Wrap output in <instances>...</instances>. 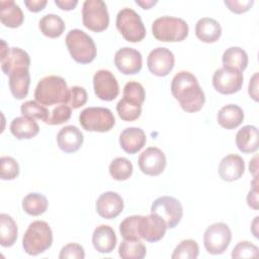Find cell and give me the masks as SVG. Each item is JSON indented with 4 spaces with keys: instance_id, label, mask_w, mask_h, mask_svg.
<instances>
[{
    "instance_id": "8992f818",
    "label": "cell",
    "mask_w": 259,
    "mask_h": 259,
    "mask_svg": "<svg viewBox=\"0 0 259 259\" xmlns=\"http://www.w3.org/2000/svg\"><path fill=\"white\" fill-rule=\"evenodd\" d=\"M116 28L130 42H139L146 36V27L141 16L132 8H122L116 15Z\"/></svg>"
},
{
    "instance_id": "6da1fadb",
    "label": "cell",
    "mask_w": 259,
    "mask_h": 259,
    "mask_svg": "<svg viewBox=\"0 0 259 259\" xmlns=\"http://www.w3.org/2000/svg\"><path fill=\"white\" fill-rule=\"evenodd\" d=\"M171 93L186 112L199 111L205 102L204 92L196 77L187 71H180L173 77Z\"/></svg>"
},
{
    "instance_id": "4fadbf2b",
    "label": "cell",
    "mask_w": 259,
    "mask_h": 259,
    "mask_svg": "<svg viewBox=\"0 0 259 259\" xmlns=\"http://www.w3.org/2000/svg\"><path fill=\"white\" fill-rule=\"evenodd\" d=\"M140 170L149 176H158L165 170L167 160L164 152L156 147H149L139 156Z\"/></svg>"
},
{
    "instance_id": "b9f144b4",
    "label": "cell",
    "mask_w": 259,
    "mask_h": 259,
    "mask_svg": "<svg viewBox=\"0 0 259 259\" xmlns=\"http://www.w3.org/2000/svg\"><path fill=\"white\" fill-rule=\"evenodd\" d=\"M258 247L251 242H239L232 251V258H253L258 256Z\"/></svg>"
},
{
    "instance_id": "f6af8a7d",
    "label": "cell",
    "mask_w": 259,
    "mask_h": 259,
    "mask_svg": "<svg viewBox=\"0 0 259 259\" xmlns=\"http://www.w3.org/2000/svg\"><path fill=\"white\" fill-rule=\"evenodd\" d=\"M225 5L234 13L241 14L247 12L254 4L253 0H225Z\"/></svg>"
},
{
    "instance_id": "9a60e30c",
    "label": "cell",
    "mask_w": 259,
    "mask_h": 259,
    "mask_svg": "<svg viewBox=\"0 0 259 259\" xmlns=\"http://www.w3.org/2000/svg\"><path fill=\"white\" fill-rule=\"evenodd\" d=\"M167 230L165 221L156 213L149 215H140L139 235L141 239L154 243L164 238Z\"/></svg>"
},
{
    "instance_id": "7c38bea8",
    "label": "cell",
    "mask_w": 259,
    "mask_h": 259,
    "mask_svg": "<svg viewBox=\"0 0 259 259\" xmlns=\"http://www.w3.org/2000/svg\"><path fill=\"white\" fill-rule=\"evenodd\" d=\"M95 95L104 101L115 99L119 93V86L115 76L108 70H98L93 76Z\"/></svg>"
},
{
    "instance_id": "d6a6232c",
    "label": "cell",
    "mask_w": 259,
    "mask_h": 259,
    "mask_svg": "<svg viewBox=\"0 0 259 259\" xmlns=\"http://www.w3.org/2000/svg\"><path fill=\"white\" fill-rule=\"evenodd\" d=\"M147 254V248L141 240L123 239L118 247V255L122 259H143Z\"/></svg>"
},
{
    "instance_id": "cb8c5ba5",
    "label": "cell",
    "mask_w": 259,
    "mask_h": 259,
    "mask_svg": "<svg viewBox=\"0 0 259 259\" xmlns=\"http://www.w3.org/2000/svg\"><path fill=\"white\" fill-rule=\"evenodd\" d=\"M259 132L255 125H245L236 135V146L240 152L245 154L254 153L259 146Z\"/></svg>"
},
{
    "instance_id": "2e32d148",
    "label": "cell",
    "mask_w": 259,
    "mask_h": 259,
    "mask_svg": "<svg viewBox=\"0 0 259 259\" xmlns=\"http://www.w3.org/2000/svg\"><path fill=\"white\" fill-rule=\"evenodd\" d=\"M114 65L120 73L124 75H135L142 69V54L133 48H121L114 55Z\"/></svg>"
},
{
    "instance_id": "c3c4849f",
    "label": "cell",
    "mask_w": 259,
    "mask_h": 259,
    "mask_svg": "<svg viewBox=\"0 0 259 259\" xmlns=\"http://www.w3.org/2000/svg\"><path fill=\"white\" fill-rule=\"evenodd\" d=\"M248 92L250 97L254 100V101H258V73L256 72L250 79L249 82V88H248Z\"/></svg>"
},
{
    "instance_id": "e0dca14e",
    "label": "cell",
    "mask_w": 259,
    "mask_h": 259,
    "mask_svg": "<svg viewBox=\"0 0 259 259\" xmlns=\"http://www.w3.org/2000/svg\"><path fill=\"white\" fill-rule=\"evenodd\" d=\"M122 210L123 200L117 192L106 191L96 200V211L103 219H115Z\"/></svg>"
},
{
    "instance_id": "83f0119b",
    "label": "cell",
    "mask_w": 259,
    "mask_h": 259,
    "mask_svg": "<svg viewBox=\"0 0 259 259\" xmlns=\"http://www.w3.org/2000/svg\"><path fill=\"white\" fill-rule=\"evenodd\" d=\"M218 123L227 130L238 127L244 120V111L237 104H228L223 106L217 115Z\"/></svg>"
},
{
    "instance_id": "f5cc1de1",
    "label": "cell",
    "mask_w": 259,
    "mask_h": 259,
    "mask_svg": "<svg viewBox=\"0 0 259 259\" xmlns=\"http://www.w3.org/2000/svg\"><path fill=\"white\" fill-rule=\"evenodd\" d=\"M258 217H256L255 218V220H254V222L252 223V228H251V230H252V232H253V234H254V236L256 237V238H258V233L255 231V229L257 228V224H258Z\"/></svg>"
},
{
    "instance_id": "3957f363",
    "label": "cell",
    "mask_w": 259,
    "mask_h": 259,
    "mask_svg": "<svg viewBox=\"0 0 259 259\" xmlns=\"http://www.w3.org/2000/svg\"><path fill=\"white\" fill-rule=\"evenodd\" d=\"M53 232L50 225L44 221L32 222L22 238V247L25 253L36 256L51 248Z\"/></svg>"
},
{
    "instance_id": "1f68e13d",
    "label": "cell",
    "mask_w": 259,
    "mask_h": 259,
    "mask_svg": "<svg viewBox=\"0 0 259 259\" xmlns=\"http://www.w3.org/2000/svg\"><path fill=\"white\" fill-rule=\"evenodd\" d=\"M48 199L47 197L38 192H31L24 196L22 199V208L23 210L33 217L42 214L48 209Z\"/></svg>"
},
{
    "instance_id": "ba28073f",
    "label": "cell",
    "mask_w": 259,
    "mask_h": 259,
    "mask_svg": "<svg viewBox=\"0 0 259 259\" xmlns=\"http://www.w3.org/2000/svg\"><path fill=\"white\" fill-rule=\"evenodd\" d=\"M82 21L86 28L101 32L109 25V14L102 0H86L82 7Z\"/></svg>"
},
{
    "instance_id": "7bdbcfd3",
    "label": "cell",
    "mask_w": 259,
    "mask_h": 259,
    "mask_svg": "<svg viewBox=\"0 0 259 259\" xmlns=\"http://www.w3.org/2000/svg\"><path fill=\"white\" fill-rule=\"evenodd\" d=\"M72 115V108L67 104H61L53 109L47 121L48 124L58 125L67 122Z\"/></svg>"
},
{
    "instance_id": "277c9868",
    "label": "cell",
    "mask_w": 259,
    "mask_h": 259,
    "mask_svg": "<svg viewBox=\"0 0 259 259\" xmlns=\"http://www.w3.org/2000/svg\"><path fill=\"white\" fill-rule=\"evenodd\" d=\"M66 46L72 59L79 64H89L96 58L94 40L81 29H71L67 33Z\"/></svg>"
},
{
    "instance_id": "7402d4cb",
    "label": "cell",
    "mask_w": 259,
    "mask_h": 259,
    "mask_svg": "<svg viewBox=\"0 0 259 259\" xmlns=\"http://www.w3.org/2000/svg\"><path fill=\"white\" fill-rule=\"evenodd\" d=\"M29 68H17L12 71L9 76V89L16 99H23L28 94L30 84Z\"/></svg>"
},
{
    "instance_id": "f907efd6",
    "label": "cell",
    "mask_w": 259,
    "mask_h": 259,
    "mask_svg": "<svg viewBox=\"0 0 259 259\" xmlns=\"http://www.w3.org/2000/svg\"><path fill=\"white\" fill-rule=\"evenodd\" d=\"M257 156H255L251 161H250V164H249V170H250V173H252L254 176H257Z\"/></svg>"
},
{
    "instance_id": "7dc6e473",
    "label": "cell",
    "mask_w": 259,
    "mask_h": 259,
    "mask_svg": "<svg viewBox=\"0 0 259 259\" xmlns=\"http://www.w3.org/2000/svg\"><path fill=\"white\" fill-rule=\"evenodd\" d=\"M47 3V0H24V5L31 12L41 11L46 7Z\"/></svg>"
},
{
    "instance_id": "d590c367",
    "label": "cell",
    "mask_w": 259,
    "mask_h": 259,
    "mask_svg": "<svg viewBox=\"0 0 259 259\" xmlns=\"http://www.w3.org/2000/svg\"><path fill=\"white\" fill-rule=\"evenodd\" d=\"M20 111L24 116H28L32 119H40L46 123L51 114L46 106L34 100H28L21 104Z\"/></svg>"
},
{
    "instance_id": "74e56055",
    "label": "cell",
    "mask_w": 259,
    "mask_h": 259,
    "mask_svg": "<svg viewBox=\"0 0 259 259\" xmlns=\"http://www.w3.org/2000/svg\"><path fill=\"white\" fill-rule=\"evenodd\" d=\"M140 215H131L125 218L119 225V232L123 239L141 240L139 235Z\"/></svg>"
},
{
    "instance_id": "d6986e66",
    "label": "cell",
    "mask_w": 259,
    "mask_h": 259,
    "mask_svg": "<svg viewBox=\"0 0 259 259\" xmlns=\"http://www.w3.org/2000/svg\"><path fill=\"white\" fill-rule=\"evenodd\" d=\"M83 134L75 125H66L57 135L58 146L65 153L77 152L83 145Z\"/></svg>"
},
{
    "instance_id": "8d00e7d4",
    "label": "cell",
    "mask_w": 259,
    "mask_h": 259,
    "mask_svg": "<svg viewBox=\"0 0 259 259\" xmlns=\"http://www.w3.org/2000/svg\"><path fill=\"white\" fill-rule=\"evenodd\" d=\"M199 254L198 244L191 239L181 241L174 249L172 259H195Z\"/></svg>"
},
{
    "instance_id": "7a4b0ae2",
    "label": "cell",
    "mask_w": 259,
    "mask_h": 259,
    "mask_svg": "<svg viewBox=\"0 0 259 259\" xmlns=\"http://www.w3.org/2000/svg\"><path fill=\"white\" fill-rule=\"evenodd\" d=\"M69 88L64 78L60 76H47L39 80L34 90V99L45 106L57 103H67Z\"/></svg>"
},
{
    "instance_id": "44dd1931",
    "label": "cell",
    "mask_w": 259,
    "mask_h": 259,
    "mask_svg": "<svg viewBox=\"0 0 259 259\" xmlns=\"http://www.w3.org/2000/svg\"><path fill=\"white\" fill-rule=\"evenodd\" d=\"M92 244L101 254L111 253L116 246V235L113 229L107 225L98 226L92 234Z\"/></svg>"
},
{
    "instance_id": "ac0fdd59",
    "label": "cell",
    "mask_w": 259,
    "mask_h": 259,
    "mask_svg": "<svg viewBox=\"0 0 259 259\" xmlns=\"http://www.w3.org/2000/svg\"><path fill=\"white\" fill-rule=\"evenodd\" d=\"M218 171L224 181L232 182L238 180L244 174L245 162L241 156L229 154L221 160Z\"/></svg>"
},
{
    "instance_id": "30bf717a",
    "label": "cell",
    "mask_w": 259,
    "mask_h": 259,
    "mask_svg": "<svg viewBox=\"0 0 259 259\" xmlns=\"http://www.w3.org/2000/svg\"><path fill=\"white\" fill-rule=\"evenodd\" d=\"M151 213L161 217L165 221L167 229H173L180 223L183 215V208L178 199L173 196L164 195L158 197L152 203Z\"/></svg>"
},
{
    "instance_id": "bcb514c9",
    "label": "cell",
    "mask_w": 259,
    "mask_h": 259,
    "mask_svg": "<svg viewBox=\"0 0 259 259\" xmlns=\"http://www.w3.org/2000/svg\"><path fill=\"white\" fill-rule=\"evenodd\" d=\"M252 188L247 195V203L253 209H258V189H257V176H254L252 181Z\"/></svg>"
},
{
    "instance_id": "ab89813d",
    "label": "cell",
    "mask_w": 259,
    "mask_h": 259,
    "mask_svg": "<svg viewBox=\"0 0 259 259\" xmlns=\"http://www.w3.org/2000/svg\"><path fill=\"white\" fill-rule=\"evenodd\" d=\"M123 97L143 105L146 98L145 88L138 82L130 81L123 87Z\"/></svg>"
},
{
    "instance_id": "ee69618b",
    "label": "cell",
    "mask_w": 259,
    "mask_h": 259,
    "mask_svg": "<svg viewBox=\"0 0 259 259\" xmlns=\"http://www.w3.org/2000/svg\"><path fill=\"white\" fill-rule=\"evenodd\" d=\"M60 259H83L85 258L84 248L77 243H69L65 245L60 252Z\"/></svg>"
},
{
    "instance_id": "e575fe53",
    "label": "cell",
    "mask_w": 259,
    "mask_h": 259,
    "mask_svg": "<svg viewBox=\"0 0 259 259\" xmlns=\"http://www.w3.org/2000/svg\"><path fill=\"white\" fill-rule=\"evenodd\" d=\"M118 116L124 121H134L142 114V105L122 97L116 104Z\"/></svg>"
},
{
    "instance_id": "d4e9b609",
    "label": "cell",
    "mask_w": 259,
    "mask_h": 259,
    "mask_svg": "<svg viewBox=\"0 0 259 259\" xmlns=\"http://www.w3.org/2000/svg\"><path fill=\"white\" fill-rule=\"evenodd\" d=\"M10 132L17 140H29L34 138L38 132L39 126L37 122L28 116H17L12 119L10 123Z\"/></svg>"
},
{
    "instance_id": "60d3db41",
    "label": "cell",
    "mask_w": 259,
    "mask_h": 259,
    "mask_svg": "<svg viewBox=\"0 0 259 259\" xmlns=\"http://www.w3.org/2000/svg\"><path fill=\"white\" fill-rule=\"evenodd\" d=\"M87 92L83 87L80 86H73L69 88L68 93V99H67V105H69L71 108L77 109L81 106H83L87 102Z\"/></svg>"
},
{
    "instance_id": "ffe728a7",
    "label": "cell",
    "mask_w": 259,
    "mask_h": 259,
    "mask_svg": "<svg viewBox=\"0 0 259 259\" xmlns=\"http://www.w3.org/2000/svg\"><path fill=\"white\" fill-rule=\"evenodd\" d=\"M145 132L140 127H126L119 135V145L127 154H136L146 145Z\"/></svg>"
},
{
    "instance_id": "4316f807",
    "label": "cell",
    "mask_w": 259,
    "mask_h": 259,
    "mask_svg": "<svg viewBox=\"0 0 259 259\" xmlns=\"http://www.w3.org/2000/svg\"><path fill=\"white\" fill-rule=\"evenodd\" d=\"M0 20L4 26L10 28L19 27L24 20L21 8L12 0L0 1Z\"/></svg>"
},
{
    "instance_id": "681fc988",
    "label": "cell",
    "mask_w": 259,
    "mask_h": 259,
    "mask_svg": "<svg viewBox=\"0 0 259 259\" xmlns=\"http://www.w3.org/2000/svg\"><path fill=\"white\" fill-rule=\"evenodd\" d=\"M55 4L62 10H72L74 9L77 4L78 1L77 0H55Z\"/></svg>"
},
{
    "instance_id": "f1b7e54d",
    "label": "cell",
    "mask_w": 259,
    "mask_h": 259,
    "mask_svg": "<svg viewBox=\"0 0 259 259\" xmlns=\"http://www.w3.org/2000/svg\"><path fill=\"white\" fill-rule=\"evenodd\" d=\"M222 62L225 68L243 72L248 66L249 59L247 53L243 49L239 47H231L224 52Z\"/></svg>"
},
{
    "instance_id": "5bb4252c",
    "label": "cell",
    "mask_w": 259,
    "mask_h": 259,
    "mask_svg": "<svg viewBox=\"0 0 259 259\" xmlns=\"http://www.w3.org/2000/svg\"><path fill=\"white\" fill-rule=\"evenodd\" d=\"M175 57L167 48H156L150 52L147 65L149 71L158 77L167 76L174 68Z\"/></svg>"
},
{
    "instance_id": "f546056e",
    "label": "cell",
    "mask_w": 259,
    "mask_h": 259,
    "mask_svg": "<svg viewBox=\"0 0 259 259\" xmlns=\"http://www.w3.org/2000/svg\"><path fill=\"white\" fill-rule=\"evenodd\" d=\"M38 27L44 35L51 38H57L63 34L66 26L59 15L51 13L46 14L40 18Z\"/></svg>"
},
{
    "instance_id": "603a6c76",
    "label": "cell",
    "mask_w": 259,
    "mask_h": 259,
    "mask_svg": "<svg viewBox=\"0 0 259 259\" xmlns=\"http://www.w3.org/2000/svg\"><path fill=\"white\" fill-rule=\"evenodd\" d=\"M195 35L202 42H215L222 35L221 24L213 18L202 17L195 24Z\"/></svg>"
},
{
    "instance_id": "52a82bcc",
    "label": "cell",
    "mask_w": 259,
    "mask_h": 259,
    "mask_svg": "<svg viewBox=\"0 0 259 259\" xmlns=\"http://www.w3.org/2000/svg\"><path fill=\"white\" fill-rule=\"evenodd\" d=\"M79 122L87 132L105 133L115 124V118L110 109L105 107H87L79 114Z\"/></svg>"
},
{
    "instance_id": "5b68a950",
    "label": "cell",
    "mask_w": 259,
    "mask_h": 259,
    "mask_svg": "<svg viewBox=\"0 0 259 259\" xmlns=\"http://www.w3.org/2000/svg\"><path fill=\"white\" fill-rule=\"evenodd\" d=\"M188 31L187 22L182 18L173 16L159 17L152 24L153 35L160 41H182L187 37Z\"/></svg>"
},
{
    "instance_id": "4dcf8cb0",
    "label": "cell",
    "mask_w": 259,
    "mask_h": 259,
    "mask_svg": "<svg viewBox=\"0 0 259 259\" xmlns=\"http://www.w3.org/2000/svg\"><path fill=\"white\" fill-rule=\"evenodd\" d=\"M18 230L15 221L7 213L0 214V244L2 247H11L17 240Z\"/></svg>"
},
{
    "instance_id": "484cf974",
    "label": "cell",
    "mask_w": 259,
    "mask_h": 259,
    "mask_svg": "<svg viewBox=\"0 0 259 259\" xmlns=\"http://www.w3.org/2000/svg\"><path fill=\"white\" fill-rule=\"evenodd\" d=\"M29 55L20 48L9 49L7 55L1 59V70L5 75H9L17 68H29Z\"/></svg>"
},
{
    "instance_id": "8fae6325",
    "label": "cell",
    "mask_w": 259,
    "mask_h": 259,
    "mask_svg": "<svg viewBox=\"0 0 259 259\" xmlns=\"http://www.w3.org/2000/svg\"><path fill=\"white\" fill-rule=\"evenodd\" d=\"M244 82L242 72L229 69L220 68L212 76V86L221 94H234L241 90Z\"/></svg>"
},
{
    "instance_id": "836d02e7",
    "label": "cell",
    "mask_w": 259,
    "mask_h": 259,
    "mask_svg": "<svg viewBox=\"0 0 259 259\" xmlns=\"http://www.w3.org/2000/svg\"><path fill=\"white\" fill-rule=\"evenodd\" d=\"M110 176L117 181L128 179L134 171L132 162L124 157H117L111 161L108 167Z\"/></svg>"
},
{
    "instance_id": "9c48e42d",
    "label": "cell",
    "mask_w": 259,
    "mask_h": 259,
    "mask_svg": "<svg viewBox=\"0 0 259 259\" xmlns=\"http://www.w3.org/2000/svg\"><path fill=\"white\" fill-rule=\"evenodd\" d=\"M232 240V232L225 223H215L207 227L203 235V245L207 253L223 254Z\"/></svg>"
},
{
    "instance_id": "816d5d0a",
    "label": "cell",
    "mask_w": 259,
    "mask_h": 259,
    "mask_svg": "<svg viewBox=\"0 0 259 259\" xmlns=\"http://www.w3.org/2000/svg\"><path fill=\"white\" fill-rule=\"evenodd\" d=\"M136 3L138 5H140L143 9H150L153 5H155L157 3V1H139V0H137Z\"/></svg>"
},
{
    "instance_id": "f35d334b",
    "label": "cell",
    "mask_w": 259,
    "mask_h": 259,
    "mask_svg": "<svg viewBox=\"0 0 259 259\" xmlns=\"http://www.w3.org/2000/svg\"><path fill=\"white\" fill-rule=\"evenodd\" d=\"M19 175V165L17 161L8 156L0 159V177L2 180H12Z\"/></svg>"
}]
</instances>
